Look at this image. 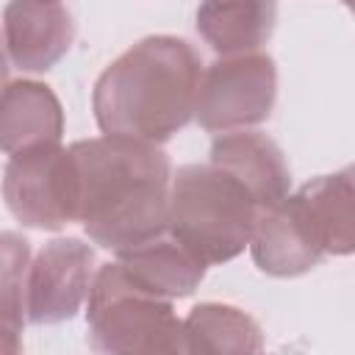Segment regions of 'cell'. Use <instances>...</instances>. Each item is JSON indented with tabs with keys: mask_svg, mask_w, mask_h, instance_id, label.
Segmentation results:
<instances>
[{
	"mask_svg": "<svg viewBox=\"0 0 355 355\" xmlns=\"http://www.w3.org/2000/svg\"><path fill=\"white\" fill-rule=\"evenodd\" d=\"M75 216L105 247H136L166 222V155L130 139H92L69 150Z\"/></svg>",
	"mask_w": 355,
	"mask_h": 355,
	"instance_id": "1",
	"label": "cell"
},
{
	"mask_svg": "<svg viewBox=\"0 0 355 355\" xmlns=\"http://www.w3.org/2000/svg\"><path fill=\"white\" fill-rule=\"evenodd\" d=\"M197 58L180 39H147L128 50L97 83V122L114 136L166 139L194 105Z\"/></svg>",
	"mask_w": 355,
	"mask_h": 355,
	"instance_id": "2",
	"label": "cell"
},
{
	"mask_svg": "<svg viewBox=\"0 0 355 355\" xmlns=\"http://www.w3.org/2000/svg\"><path fill=\"white\" fill-rule=\"evenodd\" d=\"M169 222L178 241L200 261H225L247 244L255 200L219 166H186L175 180Z\"/></svg>",
	"mask_w": 355,
	"mask_h": 355,
	"instance_id": "3",
	"label": "cell"
},
{
	"mask_svg": "<svg viewBox=\"0 0 355 355\" xmlns=\"http://www.w3.org/2000/svg\"><path fill=\"white\" fill-rule=\"evenodd\" d=\"M11 211L36 227H58L75 219V180L69 153L36 144L19 153L6 172Z\"/></svg>",
	"mask_w": 355,
	"mask_h": 355,
	"instance_id": "4",
	"label": "cell"
},
{
	"mask_svg": "<svg viewBox=\"0 0 355 355\" xmlns=\"http://www.w3.org/2000/svg\"><path fill=\"white\" fill-rule=\"evenodd\" d=\"M275 97V69L272 61L239 58L214 64L197 94L200 122L211 130L258 122L269 114Z\"/></svg>",
	"mask_w": 355,
	"mask_h": 355,
	"instance_id": "5",
	"label": "cell"
},
{
	"mask_svg": "<svg viewBox=\"0 0 355 355\" xmlns=\"http://www.w3.org/2000/svg\"><path fill=\"white\" fill-rule=\"evenodd\" d=\"M89 263L92 252L75 239L53 241L47 250H42L31 283V311L36 322L61 319L75 311L83 297Z\"/></svg>",
	"mask_w": 355,
	"mask_h": 355,
	"instance_id": "6",
	"label": "cell"
},
{
	"mask_svg": "<svg viewBox=\"0 0 355 355\" xmlns=\"http://www.w3.org/2000/svg\"><path fill=\"white\" fill-rule=\"evenodd\" d=\"M14 61L25 69H47L69 47V14L55 0H17L6 11Z\"/></svg>",
	"mask_w": 355,
	"mask_h": 355,
	"instance_id": "7",
	"label": "cell"
},
{
	"mask_svg": "<svg viewBox=\"0 0 355 355\" xmlns=\"http://www.w3.org/2000/svg\"><path fill=\"white\" fill-rule=\"evenodd\" d=\"M214 166L230 172L255 200V205L272 208L286 194V166L277 147L255 133L225 136L214 144Z\"/></svg>",
	"mask_w": 355,
	"mask_h": 355,
	"instance_id": "8",
	"label": "cell"
},
{
	"mask_svg": "<svg viewBox=\"0 0 355 355\" xmlns=\"http://www.w3.org/2000/svg\"><path fill=\"white\" fill-rule=\"evenodd\" d=\"M61 116L55 97L39 83H14L0 97V147H36L58 139Z\"/></svg>",
	"mask_w": 355,
	"mask_h": 355,
	"instance_id": "9",
	"label": "cell"
},
{
	"mask_svg": "<svg viewBox=\"0 0 355 355\" xmlns=\"http://www.w3.org/2000/svg\"><path fill=\"white\" fill-rule=\"evenodd\" d=\"M125 269L130 277L144 283V291L186 294L202 277V261L189 252L180 241H141L125 252Z\"/></svg>",
	"mask_w": 355,
	"mask_h": 355,
	"instance_id": "10",
	"label": "cell"
},
{
	"mask_svg": "<svg viewBox=\"0 0 355 355\" xmlns=\"http://www.w3.org/2000/svg\"><path fill=\"white\" fill-rule=\"evenodd\" d=\"M272 17L269 0H205L200 31L216 50H247L269 36Z\"/></svg>",
	"mask_w": 355,
	"mask_h": 355,
	"instance_id": "11",
	"label": "cell"
},
{
	"mask_svg": "<svg viewBox=\"0 0 355 355\" xmlns=\"http://www.w3.org/2000/svg\"><path fill=\"white\" fill-rule=\"evenodd\" d=\"M28 244L19 236L0 233V319L14 322L17 311V286H19V272L25 266Z\"/></svg>",
	"mask_w": 355,
	"mask_h": 355,
	"instance_id": "12",
	"label": "cell"
},
{
	"mask_svg": "<svg viewBox=\"0 0 355 355\" xmlns=\"http://www.w3.org/2000/svg\"><path fill=\"white\" fill-rule=\"evenodd\" d=\"M3 75H6V64H3V53H0V80H3Z\"/></svg>",
	"mask_w": 355,
	"mask_h": 355,
	"instance_id": "13",
	"label": "cell"
}]
</instances>
